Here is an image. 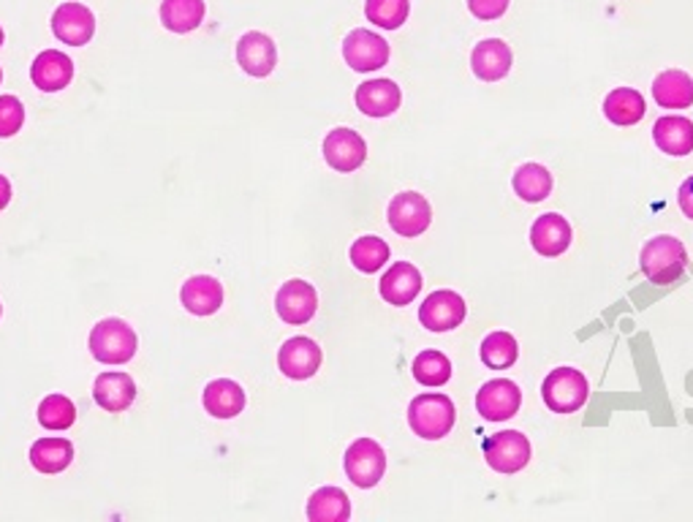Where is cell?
<instances>
[{
  "label": "cell",
  "instance_id": "19",
  "mask_svg": "<svg viewBox=\"0 0 693 522\" xmlns=\"http://www.w3.org/2000/svg\"><path fill=\"white\" fill-rule=\"evenodd\" d=\"M531 243L536 248V254L555 259V256L566 254L571 245V227L563 216L558 213H547V216L538 218L531 229Z\"/></svg>",
  "mask_w": 693,
  "mask_h": 522
},
{
  "label": "cell",
  "instance_id": "28",
  "mask_svg": "<svg viewBox=\"0 0 693 522\" xmlns=\"http://www.w3.org/2000/svg\"><path fill=\"white\" fill-rule=\"evenodd\" d=\"M351 518V503L340 487H321L307 501V520L311 522H343Z\"/></svg>",
  "mask_w": 693,
  "mask_h": 522
},
{
  "label": "cell",
  "instance_id": "2",
  "mask_svg": "<svg viewBox=\"0 0 693 522\" xmlns=\"http://www.w3.org/2000/svg\"><path fill=\"white\" fill-rule=\"evenodd\" d=\"M642 272L658 286H669L685 272V264H689V254H685V245L680 243L672 234H661V238H653L651 243L642 248Z\"/></svg>",
  "mask_w": 693,
  "mask_h": 522
},
{
  "label": "cell",
  "instance_id": "27",
  "mask_svg": "<svg viewBox=\"0 0 693 522\" xmlns=\"http://www.w3.org/2000/svg\"><path fill=\"white\" fill-rule=\"evenodd\" d=\"M74 460V447L65 438H41L31 447V463L38 474H60Z\"/></svg>",
  "mask_w": 693,
  "mask_h": 522
},
{
  "label": "cell",
  "instance_id": "6",
  "mask_svg": "<svg viewBox=\"0 0 693 522\" xmlns=\"http://www.w3.org/2000/svg\"><path fill=\"white\" fill-rule=\"evenodd\" d=\"M387 471V454H384L381 444L373 438H356L345 452V474L362 490H370L384 479Z\"/></svg>",
  "mask_w": 693,
  "mask_h": 522
},
{
  "label": "cell",
  "instance_id": "40",
  "mask_svg": "<svg viewBox=\"0 0 693 522\" xmlns=\"http://www.w3.org/2000/svg\"><path fill=\"white\" fill-rule=\"evenodd\" d=\"M0 44H3V27H0Z\"/></svg>",
  "mask_w": 693,
  "mask_h": 522
},
{
  "label": "cell",
  "instance_id": "17",
  "mask_svg": "<svg viewBox=\"0 0 693 522\" xmlns=\"http://www.w3.org/2000/svg\"><path fill=\"white\" fill-rule=\"evenodd\" d=\"M93 398H96V403L101 405L104 411H109V414H120V411L131 409V403H134L136 384L129 373H101V376L96 378V384H93Z\"/></svg>",
  "mask_w": 693,
  "mask_h": 522
},
{
  "label": "cell",
  "instance_id": "29",
  "mask_svg": "<svg viewBox=\"0 0 693 522\" xmlns=\"http://www.w3.org/2000/svg\"><path fill=\"white\" fill-rule=\"evenodd\" d=\"M205 20V0H163L161 22L172 33H191Z\"/></svg>",
  "mask_w": 693,
  "mask_h": 522
},
{
  "label": "cell",
  "instance_id": "39",
  "mask_svg": "<svg viewBox=\"0 0 693 522\" xmlns=\"http://www.w3.org/2000/svg\"><path fill=\"white\" fill-rule=\"evenodd\" d=\"M9 202H11V183L3 178V174H0V210H5Z\"/></svg>",
  "mask_w": 693,
  "mask_h": 522
},
{
  "label": "cell",
  "instance_id": "33",
  "mask_svg": "<svg viewBox=\"0 0 693 522\" xmlns=\"http://www.w3.org/2000/svg\"><path fill=\"white\" fill-rule=\"evenodd\" d=\"M349 256L351 264H354L360 272H378V269L389 262L392 251H389V245L384 243L381 238H360L351 245Z\"/></svg>",
  "mask_w": 693,
  "mask_h": 522
},
{
  "label": "cell",
  "instance_id": "15",
  "mask_svg": "<svg viewBox=\"0 0 693 522\" xmlns=\"http://www.w3.org/2000/svg\"><path fill=\"white\" fill-rule=\"evenodd\" d=\"M278 365L285 378L305 381V378L316 376V371L321 367V349L311 338H291L280 349Z\"/></svg>",
  "mask_w": 693,
  "mask_h": 522
},
{
  "label": "cell",
  "instance_id": "35",
  "mask_svg": "<svg viewBox=\"0 0 693 522\" xmlns=\"http://www.w3.org/2000/svg\"><path fill=\"white\" fill-rule=\"evenodd\" d=\"M365 14L373 25L387 27V31H398L411 14L409 0H367Z\"/></svg>",
  "mask_w": 693,
  "mask_h": 522
},
{
  "label": "cell",
  "instance_id": "30",
  "mask_svg": "<svg viewBox=\"0 0 693 522\" xmlns=\"http://www.w3.org/2000/svg\"><path fill=\"white\" fill-rule=\"evenodd\" d=\"M514 191L522 202H544L552 194V174L542 163H525V167L516 169L514 174Z\"/></svg>",
  "mask_w": 693,
  "mask_h": 522
},
{
  "label": "cell",
  "instance_id": "8",
  "mask_svg": "<svg viewBox=\"0 0 693 522\" xmlns=\"http://www.w3.org/2000/svg\"><path fill=\"white\" fill-rule=\"evenodd\" d=\"M422 327L430 332H449L465 321V300L452 289L433 291L420 307Z\"/></svg>",
  "mask_w": 693,
  "mask_h": 522
},
{
  "label": "cell",
  "instance_id": "38",
  "mask_svg": "<svg viewBox=\"0 0 693 522\" xmlns=\"http://www.w3.org/2000/svg\"><path fill=\"white\" fill-rule=\"evenodd\" d=\"M678 202H680V210L685 213V218H691L693 221V178H689L683 185H680Z\"/></svg>",
  "mask_w": 693,
  "mask_h": 522
},
{
  "label": "cell",
  "instance_id": "21",
  "mask_svg": "<svg viewBox=\"0 0 693 522\" xmlns=\"http://www.w3.org/2000/svg\"><path fill=\"white\" fill-rule=\"evenodd\" d=\"M422 291V272L409 262H394L381 278V296L389 305H411Z\"/></svg>",
  "mask_w": 693,
  "mask_h": 522
},
{
  "label": "cell",
  "instance_id": "32",
  "mask_svg": "<svg viewBox=\"0 0 693 522\" xmlns=\"http://www.w3.org/2000/svg\"><path fill=\"white\" fill-rule=\"evenodd\" d=\"M414 378L422 387H443L452 378V362L441 351H422L414 360Z\"/></svg>",
  "mask_w": 693,
  "mask_h": 522
},
{
  "label": "cell",
  "instance_id": "26",
  "mask_svg": "<svg viewBox=\"0 0 693 522\" xmlns=\"http://www.w3.org/2000/svg\"><path fill=\"white\" fill-rule=\"evenodd\" d=\"M645 98L634 87H618L604 98V114L615 125H636L645 118Z\"/></svg>",
  "mask_w": 693,
  "mask_h": 522
},
{
  "label": "cell",
  "instance_id": "4",
  "mask_svg": "<svg viewBox=\"0 0 693 522\" xmlns=\"http://www.w3.org/2000/svg\"><path fill=\"white\" fill-rule=\"evenodd\" d=\"M587 378L574 367H555L547 378H544L542 398L549 411L555 414H574L587 403Z\"/></svg>",
  "mask_w": 693,
  "mask_h": 522
},
{
  "label": "cell",
  "instance_id": "23",
  "mask_svg": "<svg viewBox=\"0 0 693 522\" xmlns=\"http://www.w3.org/2000/svg\"><path fill=\"white\" fill-rule=\"evenodd\" d=\"M653 139H656L658 150L667 156H689L693 153V123L680 114H667L653 125Z\"/></svg>",
  "mask_w": 693,
  "mask_h": 522
},
{
  "label": "cell",
  "instance_id": "24",
  "mask_svg": "<svg viewBox=\"0 0 693 522\" xmlns=\"http://www.w3.org/2000/svg\"><path fill=\"white\" fill-rule=\"evenodd\" d=\"M202 403H205L207 414H212L216 420H231L245 409V389L231 378H218V381H210L205 387Z\"/></svg>",
  "mask_w": 693,
  "mask_h": 522
},
{
  "label": "cell",
  "instance_id": "9",
  "mask_svg": "<svg viewBox=\"0 0 693 522\" xmlns=\"http://www.w3.org/2000/svg\"><path fill=\"white\" fill-rule=\"evenodd\" d=\"M389 44L378 33L356 27L343 41V58L354 71H378L389 63Z\"/></svg>",
  "mask_w": 693,
  "mask_h": 522
},
{
  "label": "cell",
  "instance_id": "3",
  "mask_svg": "<svg viewBox=\"0 0 693 522\" xmlns=\"http://www.w3.org/2000/svg\"><path fill=\"white\" fill-rule=\"evenodd\" d=\"M90 354L104 365H125L136 354V332L123 318H104L90 329Z\"/></svg>",
  "mask_w": 693,
  "mask_h": 522
},
{
  "label": "cell",
  "instance_id": "34",
  "mask_svg": "<svg viewBox=\"0 0 693 522\" xmlns=\"http://www.w3.org/2000/svg\"><path fill=\"white\" fill-rule=\"evenodd\" d=\"M38 422L47 430H69L76 422V405L65 394H49L38 405Z\"/></svg>",
  "mask_w": 693,
  "mask_h": 522
},
{
  "label": "cell",
  "instance_id": "20",
  "mask_svg": "<svg viewBox=\"0 0 693 522\" xmlns=\"http://www.w3.org/2000/svg\"><path fill=\"white\" fill-rule=\"evenodd\" d=\"M185 311L194 316H212L223 305V286L212 275H194L180 291Z\"/></svg>",
  "mask_w": 693,
  "mask_h": 522
},
{
  "label": "cell",
  "instance_id": "13",
  "mask_svg": "<svg viewBox=\"0 0 693 522\" xmlns=\"http://www.w3.org/2000/svg\"><path fill=\"white\" fill-rule=\"evenodd\" d=\"M52 33L63 44L71 47H85L96 33V16L82 3H63L52 14Z\"/></svg>",
  "mask_w": 693,
  "mask_h": 522
},
{
  "label": "cell",
  "instance_id": "5",
  "mask_svg": "<svg viewBox=\"0 0 693 522\" xmlns=\"http://www.w3.org/2000/svg\"><path fill=\"white\" fill-rule=\"evenodd\" d=\"M484 460L498 474H516L531 463V441L516 430H503L487 436L482 444Z\"/></svg>",
  "mask_w": 693,
  "mask_h": 522
},
{
  "label": "cell",
  "instance_id": "18",
  "mask_svg": "<svg viewBox=\"0 0 693 522\" xmlns=\"http://www.w3.org/2000/svg\"><path fill=\"white\" fill-rule=\"evenodd\" d=\"M400 101H403V93L392 80H370L356 87V107L367 118H389L398 112Z\"/></svg>",
  "mask_w": 693,
  "mask_h": 522
},
{
  "label": "cell",
  "instance_id": "14",
  "mask_svg": "<svg viewBox=\"0 0 693 522\" xmlns=\"http://www.w3.org/2000/svg\"><path fill=\"white\" fill-rule=\"evenodd\" d=\"M236 60H240V69L247 76L262 80V76L272 74L275 65H278V49H275L272 38L258 31H251L236 44Z\"/></svg>",
  "mask_w": 693,
  "mask_h": 522
},
{
  "label": "cell",
  "instance_id": "12",
  "mask_svg": "<svg viewBox=\"0 0 693 522\" xmlns=\"http://www.w3.org/2000/svg\"><path fill=\"white\" fill-rule=\"evenodd\" d=\"M367 145L356 131L351 129H335L329 131L324 139V161L335 169V172H356L365 163Z\"/></svg>",
  "mask_w": 693,
  "mask_h": 522
},
{
  "label": "cell",
  "instance_id": "41",
  "mask_svg": "<svg viewBox=\"0 0 693 522\" xmlns=\"http://www.w3.org/2000/svg\"><path fill=\"white\" fill-rule=\"evenodd\" d=\"M0 80H3V71H0Z\"/></svg>",
  "mask_w": 693,
  "mask_h": 522
},
{
  "label": "cell",
  "instance_id": "37",
  "mask_svg": "<svg viewBox=\"0 0 693 522\" xmlns=\"http://www.w3.org/2000/svg\"><path fill=\"white\" fill-rule=\"evenodd\" d=\"M467 9H471L473 16L484 22L500 20L506 9H509V0H467Z\"/></svg>",
  "mask_w": 693,
  "mask_h": 522
},
{
  "label": "cell",
  "instance_id": "42",
  "mask_svg": "<svg viewBox=\"0 0 693 522\" xmlns=\"http://www.w3.org/2000/svg\"><path fill=\"white\" fill-rule=\"evenodd\" d=\"M0 313H3V307H0Z\"/></svg>",
  "mask_w": 693,
  "mask_h": 522
},
{
  "label": "cell",
  "instance_id": "36",
  "mask_svg": "<svg viewBox=\"0 0 693 522\" xmlns=\"http://www.w3.org/2000/svg\"><path fill=\"white\" fill-rule=\"evenodd\" d=\"M25 123V107L16 96H0V139H9Z\"/></svg>",
  "mask_w": 693,
  "mask_h": 522
},
{
  "label": "cell",
  "instance_id": "25",
  "mask_svg": "<svg viewBox=\"0 0 693 522\" xmlns=\"http://www.w3.org/2000/svg\"><path fill=\"white\" fill-rule=\"evenodd\" d=\"M653 98L664 109H689L693 107V80L685 71H664L653 82Z\"/></svg>",
  "mask_w": 693,
  "mask_h": 522
},
{
  "label": "cell",
  "instance_id": "11",
  "mask_svg": "<svg viewBox=\"0 0 693 522\" xmlns=\"http://www.w3.org/2000/svg\"><path fill=\"white\" fill-rule=\"evenodd\" d=\"M275 311L283 318L285 324H307L318 311V294L307 280H289V283L280 286L278 296H275Z\"/></svg>",
  "mask_w": 693,
  "mask_h": 522
},
{
  "label": "cell",
  "instance_id": "16",
  "mask_svg": "<svg viewBox=\"0 0 693 522\" xmlns=\"http://www.w3.org/2000/svg\"><path fill=\"white\" fill-rule=\"evenodd\" d=\"M31 80L38 90L58 93L74 80V63L60 49H44L31 65Z\"/></svg>",
  "mask_w": 693,
  "mask_h": 522
},
{
  "label": "cell",
  "instance_id": "1",
  "mask_svg": "<svg viewBox=\"0 0 693 522\" xmlns=\"http://www.w3.org/2000/svg\"><path fill=\"white\" fill-rule=\"evenodd\" d=\"M454 422H458V411H454L452 398H447V394L425 392L411 400L409 425L425 441H438V438L449 436Z\"/></svg>",
  "mask_w": 693,
  "mask_h": 522
},
{
  "label": "cell",
  "instance_id": "10",
  "mask_svg": "<svg viewBox=\"0 0 693 522\" xmlns=\"http://www.w3.org/2000/svg\"><path fill=\"white\" fill-rule=\"evenodd\" d=\"M522 405V392L514 381L509 378H493V381L484 384L476 394V409L478 414L487 422H503L520 411Z\"/></svg>",
  "mask_w": 693,
  "mask_h": 522
},
{
  "label": "cell",
  "instance_id": "7",
  "mask_svg": "<svg viewBox=\"0 0 693 522\" xmlns=\"http://www.w3.org/2000/svg\"><path fill=\"white\" fill-rule=\"evenodd\" d=\"M433 223V207L416 191H403L389 205V227L398 232L400 238H420L430 229Z\"/></svg>",
  "mask_w": 693,
  "mask_h": 522
},
{
  "label": "cell",
  "instance_id": "22",
  "mask_svg": "<svg viewBox=\"0 0 693 522\" xmlns=\"http://www.w3.org/2000/svg\"><path fill=\"white\" fill-rule=\"evenodd\" d=\"M473 74L484 82L503 80L511 71V47L500 38H487V41L476 44L471 54Z\"/></svg>",
  "mask_w": 693,
  "mask_h": 522
},
{
  "label": "cell",
  "instance_id": "31",
  "mask_svg": "<svg viewBox=\"0 0 693 522\" xmlns=\"http://www.w3.org/2000/svg\"><path fill=\"white\" fill-rule=\"evenodd\" d=\"M520 356V345H516L514 335L509 332H493L484 338L482 343V362L489 371H506Z\"/></svg>",
  "mask_w": 693,
  "mask_h": 522
}]
</instances>
